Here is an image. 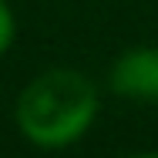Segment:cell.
Here are the masks:
<instances>
[{"label": "cell", "mask_w": 158, "mask_h": 158, "mask_svg": "<svg viewBox=\"0 0 158 158\" xmlns=\"http://www.w3.org/2000/svg\"><path fill=\"white\" fill-rule=\"evenodd\" d=\"M135 158H158V155H135Z\"/></svg>", "instance_id": "277c9868"}, {"label": "cell", "mask_w": 158, "mask_h": 158, "mask_svg": "<svg viewBox=\"0 0 158 158\" xmlns=\"http://www.w3.org/2000/svg\"><path fill=\"white\" fill-rule=\"evenodd\" d=\"M111 88L131 101H158V47H138L111 67Z\"/></svg>", "instance_id": "7a4b0ae2"}, {"label": "cell", "mask_w": 158, "mask_h": 158, "mask_svg": "<svg viewBox=\"0 0 158 158\" xmlns=\"http://www.w3.org/2000/svg\"><path fill=\"white\" fill-rule=\"evenodd\" d=\"M98 111L94 84L71 71L54 67L34 77L17 101V125L40 148H64L77 141Z\"/></svg>", "instance_id": "6da1fadb"}, {"label": "cell", "mask_w": 158, "mask_h": 158, "mask_svg": "<svg viewBox=\"0 0 158 158\" xmlns=\"http://www.w3.org/2000/svg\"><path fill=\"white\" fill-rule=\"evenodd\" d=\"M10 40H14V14H10V7L0 0V54L10 47Z\"/></svg>", "instance_id": "3957f363"}]
</instances>
